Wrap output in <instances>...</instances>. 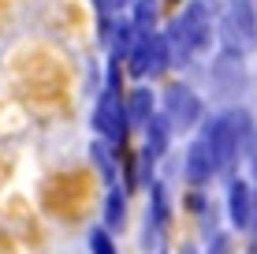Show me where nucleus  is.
I'll list each match as a JSON object with an SVG mask.
<instances>
[{
    "label": "nucleus",
    "instance_id": "f257e3e1",
    "mask_svg": "<svg viewBox=\"0 0 257 254\" xmlns=\"http://www.w3.org/2000/svg\"><path fill=\"white\" fill-rule=\"evenodd\" d=\"M246 138H250V116H246L242 109L220 116L216 124L209 127L205 142H209V150H212L216 168H231L235 157H238V146H246Z\"/></svg>",
    "mask_w": 257,
    "mask_h": 254
},
{
    "label": "nucleus",
    "instance_id": "f03ea898",
    "mask_svg": "<svg viewBox=\"0 0 257 254\" xmlns=\"http://www.w3.org/2000/svg\"><path fill=\"white\" fill-rule=\"evenodd\" d=\"M220 30H224V45L227 52H246L257 45V12L253 0H227L224 19H220Z\"/></svg>",
    "mask_w": 257,
    "mask_h": 254
},
{
    "label": "nucleus",
    "instance_id": "7ed1b4c3",
    "mask_svg": "<svg viewBox=\"0 0 257 254\" xmlns=\"http://www.w3.org/2000/svg\"><path fill=\"white\" fill-rule=\"evenodd\" d=\"M93 131L104 135L108 142H116V146H123V138H127V116H123L116 78L108 82V90L101 94V101H97V109H93Z\"/></svg>",
    "mask_w": 257,
    "mask_h": 254
},
{
    "label": "nucleus",
    "instance_id": "20e7f679",
    "mask_svg": "<svg viewBox=\"0 0 257 254\" xmlns=\"http://www.w3.org/2000/svg\"><path fill=\"white\" fill-rule=\"evenodd\" d=\"M168 64H172V60H168V41L164 38H157V34H142V38L135 41V49H131V71H135L138 78L161 75Z\"/></svg>",
    "mask_w": 257,
    "mask_h": 254
},
{
    "label": "nucleus",
    "instance_id": "39448f33",
    "mask_svg": "<svg viewBox=\"0 0 257 254\" xmlns=\"http://www.w3.org/2000/svg\"><path fill=\"white\" fill-rule=\"evenodd\" d=\"M164 109H168V127H179V131H187L198 124V116H201V101H198V94L190 90V86H168L164 90Z\"/></svg>",
    "mask_w": 257,
    "mask_h": 254
},
{
    "label": "nucleus",
    "instance_id": "423d86ee",
    "mask_svg": "<svg viewBox=\"0 0 257 254\" xmlns=\"http://www.w3.org/2000/svg\"><path fill=\"white\" fill-rule=\"evenodd\" d=\"M212 75H216V90L227 94L231 98L235 90H242V64H238L235 52H227V56L216 60V67H212Z\"/></svg>",
    "mask_w": 257,
    "mask_h": 254
},
{
    "label": "nucleus",
    "instance_id": "0eeeda50",
    "mask_svg": "<svg viewBox=\"0 0 257 254\" xmlns=\"http://www.w3.org/2000/svg\"><path fill=\"white\" fill-rule=\"evenodd\" d=\"M212 172H216V161H212L209 142L201 138V142H194V146H190V153H187V176H190L194 183H205Z\"/></svg>",
    "mask_w": 257,
    "mask_h": 254
},
{
    "label": "nucleus",
    "instance_id": "6e6552de",
    "mask_svg": "<svg viewBox=\"0 0 257 254\" xmlns=\"http://www.w3.org/2000/svg\"><path fill=\"white\" fill-rule=\"evenodd\" d=\"M253 202L257 198L250 195L246 183H231V221L238 224V228H250L253 224Z\"/></svg>",
    "mask_w": 257,
    "mask_h": 254
},
{
    "label": "nucleus",
    "instance_id": "1a4fd4ad",
    "mask_svg": "<svg viewBox=\"0 0 257 254\" xmlns=\"http://www.w3.org/2000/svg\"><path fill=\"white\" fill-rule=\"evenodd\" d=\"M168 120L164 116H149L146 120V135H149V142H146V157H157V153H164L168 150Z\"/></svg>",
    "mask_w": 257,
    "mask_h": 254
},
{
    "label": "nucleus",
    "instance_id": "9d476101",
    "mask_svg": "<svg viewBox=\"0 0 257 254\" xmlns=\"http://www.w3.org/2000/svg\"><path fill=\"white\" fill-rule=\"evenodd\" d=\"M123 116L131 120V124H146L149 116H153V94L149 90H135L127 101V109H123Z\"/></svg>",
    "mask_w": 257,
    "mask_h": 254
},
{
    "label": "nucleus",
    "instance_id": "9b49d317",
    "mask_svg": "<svg viewBox=\"0 0 257 254\" xmlns=\"http://www.w3.org/2000/svg\"><path fill=\"white\" fill-rule=\"evenodd\" d=\"M153 26H157V0H138L135 4V26H131V30L149 34Z\"/></svg>",
    "mask_w": 257,
    "mask_h": 254
},
{
    "label": "nucleus",
    "instance_id": "f8f14e48",
    "mask_svg": "<svg viewBox=\"0 0 257 254\" xmlns=\"http://www.w3.org/2000/svg\"><path fill=\"white\" fill-rule=\"evenodd\" d=\"M164 217H168V206H164V187H153V235L164 228Z\"/></svg>",
    "mask_w": 257,
    "mask_h": 254
},
{
    "label": "nucleus",
    "instance_id": "ddd939ff",
    "mask_svg": "<svg viewBox=\"0 0 257 254\" xmlns=\"http://www.w3.org/2000/svg\"><path fill=\"white\" fill-rule=\"evenodd\" d=\"M90 250L93 254H116V247H112V239H108V232H90Z\"/></svg>",
    "mask_w": 257,
    "mask_h": 254
},
{
    "label": "nucleus",
    "instance_id": "4468645a",
    "mask_svg": "<svg viewBox=\"0 0 257 254\" xmlns=\"http://www.w3.org/2000/svg\"><path fill=\"white\" fill-rule=\"evenodd\" d=\"M104 217H108V224H119L123 221V195H119V191H112V195H108V213H104Z\"/></svg>",
    "mask_w": 257,
    "mask_h": 254
},
{
    "label": "nucleus",
    "instance_id": "2eb2a0df",
    "mask_svg": "<svg viewBox=\"0 0 257 254\" xmlns=\"http://www.w3.org/2000/svg\"><path fill=\"white\" fill-rule=\"evenodd\" d=\"M246 150H250V172L257 180V131H250V138H246Z\"/></svg>",
    "mask_w": 257,
    "mask_h": 254
},
{
    "label": "nucleus",
    "instance_id": "dca6fc26",
    "mask_svg": "<svg viewBox=\"0 0 257 254\" xmlns=\"http://www.w3.org/2000/svg\"><path fill=\"white\" fill-rule=\"evenodd\" d=\"M104 8H123V0H101Z\"/></svg>",
    "mask_w": 257,
    "mask_h": 254
},
{
    "label": "nucleus",
    "instance_id": "f3484780",
    "mask_svg": "<svg viewBox=\"0 0 257 254\" xmlns=\"http://www.w3.org/2000/svg\"><path fill=\"white\" fill-rule=\"evenodd\" d=\"M198 4H201V8H212V4H216V0H198Z\"/></svg>",
    "mask_w": 257,
    "mask_h": 254
},
{
    "label": "nucleus",
    "instance_id": "a211bd4d",
    "mask_svg": "<svg viewBox=\"0 0 257 254\" xmlns=\"http://www.w3.org/2000/svg\"><path fill=\"white\" fill-rule=\"evenodd\" d=\"M183 254H194V250H183Z\"/></svg>",
    "mask_w": 257,
    "mask_h": 254
}]
</instances>
